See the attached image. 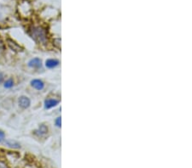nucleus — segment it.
<instances>
[{
	"label": "nucleus",
	"instance_id": "10",
	"mask_svg": "<svg viewBox=\"0 0 192 168\" xmlns=\"http://www.w3.org/2000/svg\"><path fill=\"white\" fill-rule=\"evenodd\" d=\"M5 14H6V11L4 10V6L2 4H0V22L3 21L5 18Z\"/></svg>",
	"mask_w": 192,
	"mask_h": 168
},
{
	"label": "nucleus",
	"instance_id": "12",
	"mask_svg": "<svg viewBox=\"0 0 192 168\" xmlns=\"http://www.w3.org/2000/svg\"><path fill=\"white\" fill-rule=\"evenodd\" d=\"M55 122H56V127H61V123H62V120H61V117H57Z\"/></svg>",
	"mask_w": 192,
	"mask_h": 168
},
{
	"label": "nucleus",
	"instance_id": "3",
	"mask_svg": "<svg viewBox=\"0 0 192 168\" xmlns=\"http://www.w3.org/2000/svg\"><path fill=\"white\" fill-rule=\"evenodd\" d=\"M19 105L22 108V109H27L30 106V104H31V101L29 100V98H27V96H21L19 98L18 100Z\"/></svg>",
	"mask_w": 192,
	"mask_h": 168
},
{
	"label": "nucleus",
	"instance_id": "4",
	"mask_svg": "<svg viewBox=\"0 0 192 168\" xmlns=\"http://www.w3.org/2000/svg\"><path fill=\"white\" fill-rule=\"evenodd\" d=\"M31 85L33 88H35L36 90H42L44 87V83L40 79H33V81L31 82Z\"/></svg>",
	"mask_w": 192,
	"mask_h": 168
},
{
	"label": "nucleus",
	"instance_id": "14",
	"mask_svg": "<svg viewBox=\"0 0 192 168\" xmlns=\"http://www.w3.org/2000/svg\"><path fill=\"white\" fill-rule=\"evenodd\" d=\"M4 74H3L2 72H0V83H2V82H4Z\"/></svg>",
	"mask_w": 192,
	"mask_h": 168
},
{
	"label": "nucleus",
	"instance_id": "6",
	"mask_svg": "<svg viewBox=\"0 0 192 168\" xmlns=\"http://www.w3.org/2000/svg\"><path fill=\"white\" fill-rule=\"evenodd\" d=\"M47 132H48V127L45 125L42 124V125L40 126V127H39L38 130H35V131H34V134L37 135L38 137H42L44 136V135H45Z\"/></svg>",
	"mask_w": 192,
	"mask_h": 168
},
{
	"label": "nucleus",
	"instance_id": "2",
	"mask_svg": "<svg viewBox=\"0 0 192 168\" xmlns=\"http://www.w3.org/2000/svg\"><path fill=\"white\" fill-rule=\"evenodd\" d=\"M27 65L31 68L39 69L42 66V61L40 60V58H33V59L28 61Z\"/></svg>",
	"mask_w": 192,
	"mask_h": 168
},
{
	"label": "nucleus",
	"instance_id": "9",
	"mask_svg": "<svg viewBox=\"0 0 192 168\" xmlns=\"http://www.w3.org/2000/svg\"><path fill=\"white\" fill-rule=\"evenodd\" d=\"M13 86H14V81L11 78L6 80L4 83V87L5 88H13Z\"/></svg>",
	"mask_w": 192,
	"mask_h": 168
},
{
	"label": "nucleus",
	"instance_id": "8",
	"mask_svg": "<svg viewBox=\"0 0 192 168\" xmlns=\"http://www.w3.org/2000/svg\"><path fill=\"white\" fill-rule=\"evenodd\" d=\"M5 143L10 147H11V148H15V149H18V148L21 147L20 146V143L15 142V141H13V140H6Z\"/></svg>",
	"mask_w": 192,
	"mask_h": 168
},
{
	"label": "nucleus",
	"instance_id": "13",
	"mask_svg": "<svg viewBox=\"0 0 192 168\" xmlns=\"http://www.w3.org/2000/svg\"><path fill=\"white\" fill-rule=\"evenodd\" d=\"M0 168H9V166L4 161H0Z\"/></svg>",
	"mask_w": 192,
	"mask_h": 168
},
{
	"label": "nucleus",
	"instance_id": "11",
	"mask_svg": "<svg viewBox=\"0 0 192 168\" xmlns=\"http://www.w3.org/2000/svg\"><path fill=\"white\" fill-rule=\"evenodd\" d=\"M4 140H5V134L2 130H0V143L4 142Z\"/></svg>",
	"mask_w": 192,
	"mask_h": 168
},
{
	"label": "nucleus",
	"instance_id": "7",
	"mask_svg": "<svg viewBox=\"0 0 192 168\" xmlns=\"http://www.w3.org/2000/svg\"><path fill=\"white\" fill-rule=\"evenodd\" d=\"M58 64H59V61L56 59H49L45 61V66L47 68H54L56 66H57Z\"/></svg>",
	"mask_w": 192,
	"mask_h": 168
},
{
	"label": "nucleus",
	"instance_id": "5",
	"mask_svg": "<svg viewBox=\"0 0 192 168\" xmlns=\"http://www.w3.org/2000/svg\"><path fill=\"white\" fill-rule=\"evenodd\" d=\"M59 103V100L56 99H47L44 100V108L45 109H51L52 107H55Z\"/></svg>",
	"mask_w": 192,
	"mask_h": 168
},
{
	"label": "nucleus",
	"instance_id": "1",
	"mask_svg": "<svg viewBox=\"0 0 192 168\" xmlns=\"http://www.w3.org/2000/svg\"><path fill=\"white\" fill-rule=\"evenodd\" d=\"M30 35L37 43H45L47 41V32L41 26H33L30 30Z\"/></svg>",
	"mask_w": 192,
	"mask_h": 168
},
{
	"label": "nucleus",
	"instance_id": "15",
	"mask_svg": "<svg viewBox=\"0 0 192 168\" xmlns=\"http://www.w3.org/2000/svg\"><path fill=\"white\" fill-rule=\"evenodd\" d=\"M4 49V46H3V43L2 42H0V52H2Z\"/></svg>",
	"mask_w": 192,
	"mask_h": 168
}]
</instances>
